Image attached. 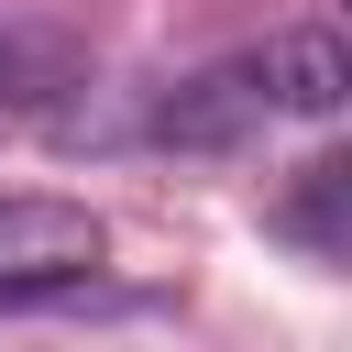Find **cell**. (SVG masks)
I'll use <instances>...</instances> for the list:
<instances>
[{
    "mask_svg": "<svg viewBox=\"0 0 352 352\" xmlns=\"http://www.w3.org/2000/svg\"><path fill=\"white\" fill-rule=\"evenodd\" d=\"M110 264L99 209L77 198H0V297H66Z\"/></svg>",
    "mask_w": 352,
    "mask_h": 352,
    "instance_id": "cell-1",
    "label": "cell"
},
{
    "mask_svg": "<svg viewBox=\"0 0 352 352\" xmlns=\"http://www.w3.org/2000/svg\"><path fill=\"white\" fill-rule=\"evenodd\" d=\"M253 121H264L253 55H231V66H198V77H176V88L154 99V143H187V154H231Z\"/></svg>",
    "mask_w": 352,
    "mask_h": 352,
    "instance_id": "cell-3",
    "label": "cell"
},
{
    "mask_svg": "<svg viewBox=\"0 0 352 352\" xmlns=\"http://www.w3.org/2000/svg\"><path fill=\"white\" fill-rule=\"evenodd\" d=\"M297 231H308L319 253L341 242V165H308V198H297Z\"/></svg>",
    "mask_w": 352,
    "mask_h": 352,
    "instance_id": "cell-4",
    "label": "cell"
},
{
    "mask_svg": "<svg viewBox=\"0 0 352 352\" xmlns=\"http://www.w3.org/2000/svg\"><path fill=\"white\" fill-rule=\"evenodd\" d=\"M253 88H264V110H286V121H330V110L352 99V55H341L330 22H286V33H264Z\"/></svg>",
    "mask_w": 352,
    "mask_h": 352,
    "instance_id": "cell-2",
    "label": "cell"
}]
</instances>
